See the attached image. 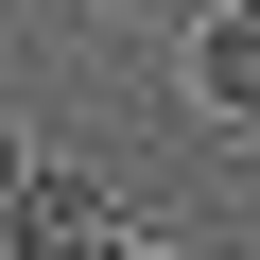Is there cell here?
I'll list each match as a JSON object with an SVG mask.
<instances>
[{
  "label": "cell",
  "mask_w": 260,
  "mask_h": 260,
  "mask_svg": "<svg viewBox=\"0 0 260 260\" xmlns=\"http://www.w3.org/2000/svg\"><path fill=\"white\" fill-rule=\"evenodd\" d=\"M18 260H139V243H121V208H104V174H70V156H35V174H18Z\"/></svg>",
  "instance_id": "cell-1"
},
{
  "label": "cell",
  "mask_w": 260,
  "mask_h": 260,
  "mask_svg": "<svg viewBox=\"0 0 260 260\" xmlns=\"http://www.w3.org/2000/svg\"><path fill=\"white\" fill-rule=\"evenodd\" d=\"M191 104H208V121H260V0H208V35H191Z\"/></svg>",
  "instance_id": "cell-2"
},
{
  "label": "cell",
  "mask_w": 260,
  "mask_h": 260,
  "mask_svg": "<svg viewBox=\"0 0 260 260\" xmlns=\"http://www.w3.org/2000/svg\"><path fill=\"white\" fill-rule=\"evenodd\" d=\"M139 260H191V243H139Z\"/></svg>",
  "instance_id": "cell-3"
},
{
  "label": "cell",
  "mask_w": 260,
  "mask_h": 260,
  "mask_svg": "<svg viewBox=\"0 0 260 260\" xmlns=\"http://www.w3.org/2000/svg\"><path fill=\"white\" fill-rule=\"evenodd\" d=\"M104 18H139V0H104Z\"/></svg>",
  "instance_id": "cell-4"
}]
</instances>
